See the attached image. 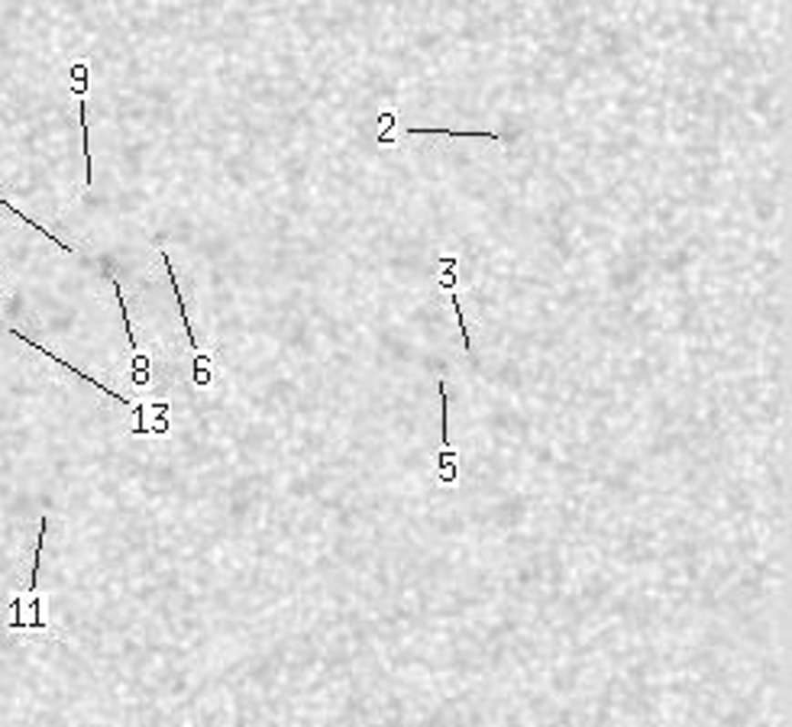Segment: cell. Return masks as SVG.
<instances>
[{
  "label": "cell",
  "instance_id": "cell-1",
  "mask_svg": "<svg viewBox=\"0 0 792 727\" xmlns=\"http://www.w3.org/2000/svg\"><path fill=\"white\" fill-rule=\"evenodd\" d=\"M437 392H440V407H443V421H440V430H443V446L437 453V478L443 485H457L459 482V453L450 440V394H447V385L437 382Z\"/></svg>",
  "mask_w": 792,
  "mask_h": 727
},
{
  "label": "cell",
  "instance_id": "cell-2",
  "mask_svg": "<svg viewBox=\"0 0 792 727\" xmlns=\"http://www.w3.org/2000/svg\"><path fill=\"white\" fill-rule=\"evenodd\" d=\"M10 336H14V340H23V343H26V346H33V350H39V353H43V356H49V359H52V363L65 365V369L72 372V375H78V378H81V382H87V385H94V392H100V394H108V398L120 401V404H123V407H136V404H133V401H129V398H127V394H120V392H110V388H108V385H100L98 378H91V375H87V372H81V369H75V365H68V363H65V359H58V356H56V353H49V350H46V346H39V343H36V340H29V336H23V333H20V330H10Z\"/></svg>",
  "mask_w": 792,
  "mask_h": 727
},
{
  "label": "cell",
  "instance_id": "cell-3",
  "mask_svg": "<svg viewBox=\"0 0 792 727\" xmlns=\"http://www.w3.org/2000/svg\"><path fill=\"white\" fill-rule=\"evenodd\" d=\"M10 611H14V618H10V628H46V620H43V601L39 599H16L14 605H10Z\"/></svg>",
  "mask_w": 792,
  "mask_h": 727
},
{
  "label": "cell",
  "instance_id": "cell-4",
  "mask_svg": "<svg viewBox=\"0 0 792 727\" xmlns=\"http://www.w3.org/2000/svg\"><path fill=\"white\" fill-rule=\"evenodd\" d=\"M162 262H165V271H169V282H171V292H175V301H179V317H181V323H185L188 343H191V350H194V353H201L198 333H194L191 321H188V307H185V298H181V292H179V275H175V269H171V259H169V252H162Z\"/></svg>",
  "mask_w": 792,
  "mask_h": 727
},
{
  "label": "cell",
  "instance_id": "cell-5",
  "mask_svg": "<svg viewBox=\"0 0 792 727\" xmlns=\"http://www.w3.org/2000/svg\"><path fill=\"white\" fill-rule=\"evenodd\" d=\"M78 120H81V146H85V188L94 185V159H91V136H87V104L78 97Z\"/></svg>",
  "mask_w": 792,
  "mask_h": 727
},
{
  "label": "cell",
  "instance_id": "cell-6",
  "mask_svg": "<svg viewBox=\"0 0 792 727\" xmlns=\"http://www.w3.org/2000/svg\"><path fill=\"white\" fill-rule=\"evenodd\" d=\"M110 285H114L117 304H120V317H123V327H127L129 353H133V359H136V356H143V353H139V340H136V333H133V323H129V314H127V298H123V288H120V282H117L114 275H110Z\"/></svg>",
  "mask_w": 792,
  "mask_h": 727
},
{
  "label": "cell",
  "instance_id": "cell-7",
  "mask_svg": "<svg viewBox=\"0 0 792 727\" xmlns=\"http://www.w3.org/2000/svg\"><path fill=\"white\" fill-rule=\"evenodd\" d=\"M46 534H49V517H43V521H39L36 553H33V572H29V595L36 592V585H39V569H43V547H46Z\"/></svg>",
  "mask_w": 792,
  "mask_h": 727
},
{
  "label": "cell",
  "instance_id": "cell-8",
  "mask_svg": "<svg viewBox=\"0 0 792 727\" xmlns=\"http://www.w3.org/2000/svg\"><path fill=\"white\" fill-rule=\"evenodd\" d=\"M0 207H4V210H14V214L20 217V220L26 223V227H33V230H36V233H39V236H46V240H52V242H56V246H58V250H65V252H75V246H68V242H62V240H58V236H52L49 230L43 227V223H36V220H29V217H23V210H16V207L10 204V200H4V198H0Z\"/></svg>",
  "mask_w": 792,
  "mask_h": 727
},
{
  "label": "cell",
  "instance_id": "cell-9",
  "mask_svg": "<svg viewBox=\"0 0 792 727\" xmlns=\"http://www.w3.org/2000/svg\"><path fill=\"white\" fill-rule=\"evenodd\" d=\"M194 382L211 385V356H204V353H198V359H194Z\"/></svg>",
  "mask_w": 792,
  "mask_h": 727
},
{
  "label": "cell",
  "instance_id": "cell-10",
  "mask_svg": "<svg viewBox=\"0 0 792 727\" xmlns=\"http://www.w3.org/2000/svg\"><path fill=\"white\" fill-rule=\"evenodd\" d=\"M0 292H4V288H0Z\"/></svg>",
  "mask_w": 792,
  "mask_h": 727
}]
</instances>
